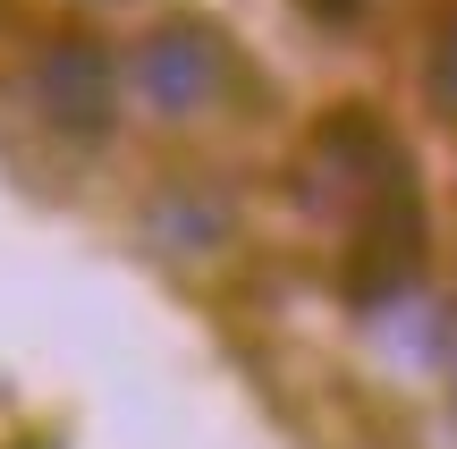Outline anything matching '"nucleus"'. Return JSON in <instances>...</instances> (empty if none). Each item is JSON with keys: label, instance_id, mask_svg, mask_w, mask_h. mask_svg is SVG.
<instances>
[{"label": "nucleus", "instance_id": "nucleus-4", "mask_svg": "<svg viewBox=\"0 0 457 449\" xmlns=\"http://www.w3.org/2000/svg\"><path fill=\"white\" fill-rule=\"evenodd\" d=\"M424 85H432V111L457 119V0L441 9V26H432V60H424Z\"/></svg>", "mask_w": 457, "mask_h": 449}, {"label": "nucleus", "instance_id": "nucleus-5", "mask_svg": "<svg viewBox=\"0 0 457 449\" xmlns=\"http://www.w3.org/2000/svg\"><path fill=\"white\" fill-rule=\"evenodd\" d=\"M305 9H313V17H330V26H347V17H356L364 0H305Z\"/></svg>", "mask_w": 457, "mask_h": 449}, {"label": "nucleus", "instance_id": "nucleus-3", "mask_svg": "<svg viewBox=\"0 0 457 449\" xmlns=\"http://www.w3.org/2000/svg\"><path fill=\"white\" fill-rule=\"evenodd\" d=\"M34 102H43L51 128L68 136H102L119 111V68L102 43H85V34H68V43H43V60H34Z\"/></svg>", "mask_w": 457, "mask_h": 449}, {"label": "nucleus", "instance_id": "nucleus-1", "mask_svg": "<svg viewBox=\"0 0 457 449\" xmlns=\"http://www.w3.org/2000/svg\"><path fill=\"white\" fill-rule=\"evenodd\" d=\"M322 212H339L347 229V288H407L415 254H424V195H415V162L373 111H330L305 136L296 162Z\"/></svg>", "mask_w": 457, "mask_h": 449}, {"label": "nucleus", "instance_id": "nucleus-2", "mask_svg": "<svg viewBox=\"0 0 457 449\" xmlns=\"http://www.w3.org/2000/svg\"><path fill=\"white\" fill-rule=\"evenodd\" d=\"M128 85L153 119H204L220 111V94L237 85V51H228L220 26L204 17H162L145 43L128 51Z\"/></svg>", "mask_w": 457, "mask_h": 449}, {"label": "nucleus", "instance_id": "nucleus-6", "mask_svg": "<svg viewBox=\"0 0 457 449\" xmlns=\"http://www.w3.org/2000/svg\"><path fill=\"white\" fill-rule=\"evenodd\" d=\"M449 399H457V331H449Z\"/></svg>", "mask_w": 457, "mask_h": 449}]
</instances>
